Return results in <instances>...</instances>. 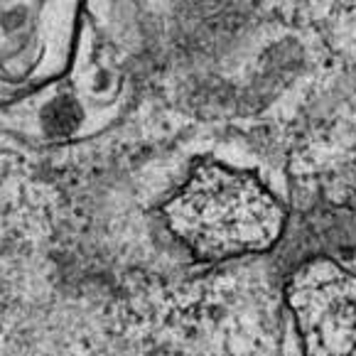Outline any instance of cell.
<instances>
[{
  "mask_svg": "<svg viewBox=\"0 0 356 356\" xmlns=\"http://www.w3.org/2000/svg\"><path fill=\"white\" fill-rule=\"evenodd\" d=\"M172 234L197 258L261 253L278 241L283 207L253 175L207 163L165 207Z\"/></svg>",
  "mask_w": 356,
  "mask_h": 356,
  "instance_id": "1",
  "label": "cell"
},
{
  "mask_svg": "<svg viewBox=\"0 0 356 356\" xmlns=\"http://www.w3.org/2000/svg\"><path fill=\"white\" fill-rule=\"evenodd\" d=\"M305 356H356V273L334 261L302 266L288 288Z\"/></svg>",
  "mask_w": 356,
  "mask_h": 356,
  "instance_id": "2",
  "label": "cell"
}]
</instances>
